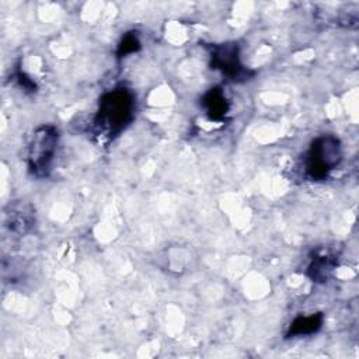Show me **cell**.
<instances>
[{
	"instance_id": "cell-7",
	"label": "cell",
	"mask_w": 359,
	"mask_h": 359,
	"mask_svg": "<svg viewBox=\"0 0 359 359\" xmlns=\"http://www.w3.org/2000/svg\"><path fill=\"white\" fill-rule=\"evenodd\" d=\"M338 266V257L334 252H317L307 265L306 275L316 283L328 282Z\"/></svg>"
},
{
	"instance_id": "cell-10",
	"label": "cell",
	"mask_w": 359,
	"mask_h": 359,
	"mask_svg": "<svg viewBox=\"0 0 359 359\" xmlns=\"http://www.w3.org/2000/svg\"><path fill=\"white\" fill-rule=\"evenodd\" d=\"M13 79L15 80L17 86H18L20 88H22L24 93H27V94L36 93V90H38L36 83H35L34 79H31L20 66H17L15 70L13 72Z\"/></svg>"
},
{
	"instance_id": "cell-6",
	"label": "cell",
	"mask_w": 359,
	"mask_h": 359,
	"mask_svg": "<svg viewBox=\"0 0 359 359\" xmlns=\"http://www.w3.org/2000/svg\"><path fill=\"white\" fill-rule=\"evenodd\" d=\"M201 107L212 122H223L230 111V102L220 86L209 88L201 98Z\"/></svg>"
},
{
	"instance_id": "cell-3",
	"label": "cell",
	"mask_w": 359,
	"mask_h": 359,
	"mask_svg": "<svg viewBox=\"0 0 359 359\" xmlns=\"http://www.w3.org/2000/svg\"><path fill=\"white\" fill-rule=\"evenodd\" d=\"M59 144V132L50 123L39 125L29 140L27 151L28 172L36 178H46L52 172Z\"/></svg>"
},
{
	"instance_id": "cell-1",
	"label": "cell",
	"mask_w": 359,
	"mask_h": 359,
	"mask_svg": "<svg viewBox=\"0 0 359 359\" xmlns=\"http://www.w3.org/2000/svg\"><path fill=\"white\" fill-rule=\"evenodd\" d=\"M135 94L126 86H116L105 91L100 97L93 119L95 133L107 139H115L130 125L135 118Z\"/></svg>"
},
{
	"instance_id": "cell-9",
	"label": "cell",
	"mask_w": 359,
	"mask_h": 359,
	"mask_svg": "<svg viewBox=\"0 0 359 359\" xmlns=\"http://www.w3.org/2000/svg\"><path fill=\"white\" fill-rule=\"evenodd\" d=\"M142 49V42L139 39V35L136 31H129V32H125L121 38V41L118 42V46H116V59H123L126 57L128 55H132V53H136Z\"/></svg>"
},
{
	"instance_id": "cell-8",
	"label": "cell",
	"mask_w": 359,
	"mask_h": 359,
	"mask_svg": "<svg viewBox=\"0 0 359 359\" xmlns=\"http://www.w3.org/2000/svg\"><path fill=\"white\" fill-rule=\"evenodd\" d=\"M323 323H324V314L321 311L311 313L309 316L299 314L289 324L285 338L289 339V338H296V337L313 335L321 330Z\"/></svg>"
},
{
	"instance_id": "cell-2",
	"label": "cell",
	"mask_w": 359,
	"mask_h": 359,
	"mask_svg": "<svg viewBox=\"0 0 359 359\" xmlns=\"http://www.w3.org/2000/svg\"><path fill=\"white\" fill-rule=\"evenodd\" d=\"M342 160L341 140L334 135L316 137L303 156V177L309 181H324Z\"/></svg>"
},
{
	"instance_id": "cell-4",
	"label": "cell",
	"mask_w": 359,
	"mask_h": 359,
	"mask_svg": "<svg viewBox=\"0 0 359 359\" xmlns=\"http://www.w3.org/2000/svg\"><path fill=\"white\" fill-rule=\"evenodd\" d=\"M209 53V66L217 70L233 83H245L255 76V72L245 67L240 59V48L237 42L206 43Z\"/></svg>"
},
{
	"instance_id": "cell-5",
	"label": "cell",
	"mask_w": 359,
	"mask_h": 359,
	"mask_svg": "<svg viewBox=\"0 0 359 359\" xmlns=\"http://www.w3.org/2000/svg\"><path fill=\"white\" fill-rule=\"evenodd\" d=\"M6 226L15 234H27L35 226L34 208L27 202L10 203L6 210Z\"/></svg>"
}]
</instances>
